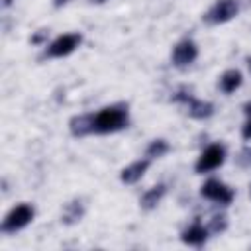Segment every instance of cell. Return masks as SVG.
Returning <instances> with one entry per match:
<instances>
[{
    "instance_id": "cell-17",
    "label": "cell",
    "mask_w": 251,
    "mask_h": 251,
    "mask_svg": "<svg viewBox=\"0 0 251 251\" xmlns=\"http://www.w3.org/2000/svg\"><path fill=\"white\" fill-rule=\"evenodd\" d=\"M47 37H49V29H39L35 35H31V37H29V41H31L33 45H41V43H45V41H47Z\"/></svg>"
},
{
    "instance_id": "cell-18",
    "label": "cell",
    "mask_w": 251,
    "mask_h": 251,
    "mask_svg": "<svg viewBox=\"0 0 251 251\" xmlns=\"http://www.w3.org/2000/svg\"><path fill=\"white\" fill-rule=\"evenodd\" d=\"M173 100H175V102H184V104H188V102L192 100V94L182 88V90H178V92L173 94Z\"/></svg>"
},
{
    "instance_id": "cell-19",
    "label": "cell",
    "mask_w": 251,
    "mask_h": 251,
    "mask_svg": "<svg viewBox=\"0 0 251 251\" xmlns=\"http://www.w3.org/2000/svg\"><path fill=\"white\" fill-rule=\"evenodd\" d=\"M241 137H243L245 141H249V139H251V118L243 124V127H241Z\"/></svg>"
},
{
    "instance_id": "cell-5",
    "label": "cell",
    "mask_w": 251,
    "mask_h": 251,
    "mask_svg": "<svg viewBox=\"0 0 251 251\" xmlns=\"http://www.w3.org/2000/svg\"><path fill=\"white\" fill-rule=\"evenodd\" d=\"M237 12H239L237 0H216L214 6L204 14V20L212 25H218V24H226L233 20Z\"/></svg>"
},
{
    "instance_id": "cell-6",
    "label": "cell",
    "mask_w": 251,
    "mask_h": 251,
    "mask_svg": "<svg viewBox=\"0 0 251 251\" xmlns=\"http://www.w3.org/2000/svg\"><path fill=\"white\" fill-rule=\"evenodd\" d=\"M200 194H202L204 198H208V200H212V202H218V204H224V206L231 204V202H233V196H235L233 188H229L227 184H224V182L218 180V178L206 180V182L202 184V188H200Z\"/></svg>"
},
{
    "instance_id": "cell-16",
    "label": "cell",
    "mask_w": 251,
    "mask_h": 251,
    "mask_svg": "<svg viewBox=\"0 0 251 251\" xmlns=\"http://www.w3.org/2000/svg\"><path fill=\"white\" fill-rule=\"evenodd\" d=\"M226 227H227L226 214H214L212 220L208 222V231H212V233H222Z\"/></svg>"
},
{
    "instance_id": "cell-3",
    "label": "cell",
    "mask_w": 251,
    "mask_h": 251,
    "mask_svg": "<svg viewBox=\"0 0 251 251\" xmlns=\"http://www.w3.org/2000/svg\"><path fill=\"white\" fill-rule=\"evenodd\" d=\"M224 161H226V147L222 143H212L200 153V157L194 165V171L196 173H210V171L222 167Z\"/></svg>"
},
{
    "instance_id": "cell-20",
    "label": "cell",
    "mask_w": 251,
    "mask_h": 251,
    "mask_svg": "<svg viewBox=\"0 0 251 251\" xmlns=\"http://www.w3.org/2000/svg\"><path fill=\"white\" fill-rule=\"evenodd\" d=\"M243 114H245L247 118H251V102H245V104H243Z\"/></svg>"
},
{
    "instance_id": "cell-1",
    "label": "cell",
    "mask_w": 251,
    "mask_h": 251,
    "mask_svg": "<svg viewBox=\"0 0 251 251\" xmlns=\"http://www.w3.org/2000/svg\"><path fill=\"white\" fill-rule=\"evenodd\" d=\"M129 112L126 104H112L94 114V133H114L127 126Z\"/></svg>"
},
{
    "instance_id": "cell-26",
    "label": "cell",
    "mask_w": 251,
    "mask_h": 251,
    "mask_svg": "<svg viewBox=\"0 0 251 251\" xmlns=\"http://www.w3.org/2000/svg\"><path fill=\"white\" fill-rule=\"evenodd\" d=\"M247 153H249V155H251V149H247Z\"/></svg>"
},
{
    "instance_id": "cell-14",
    "label": "cell",
    "mask_w": 251,
    "mask_h": 251,
    "mask_svg": "<svg viewBox=\"0 0 251 251\" xmlns=\"http://www.w3.org/2000/svg\"><path fill=\"white\" fill-rule=\"evenodd\" d=\"M188 116L194 118V120H206L214 114V104L212 102H206V100H196L192 98L188 104Z\"/></svg>"
},
{
    "instance_id": "cell-8",
    "label": "cell",
    "mask_w": 251,
    "mask_h": 251,
    "mask_svg": "<svg viewBox=\"0 0 251 251\" xmlns=\"http://www.w3.org/2000/svg\"><path fill=\"white\" fill-rule=\"evenodd\" d=\"M69 131L73 137H84L94 133V114H78L69 120Z\"/></svg>"
},
{
    "instance_id": "cell-12",
    "label": "cell",
    "mask_w": 251,
    "mask_h": 251,
    "mask_svg": "<svg viewBox=\"0 0 251 251\" xmlns=\"http://www.w3.org/2000/svg\"><path fill=\"white\" fill-rule=\"evenodd\" d=\"M82 216H84V204H82L80 198H75V200H71V202L65 204L63 212H61V222L65 226H73V224L80 222Z\"/></svg>"
},
{
    "instance_id": "cell-24",
    "label": "cell",
    "mask_w": 251,
    "mask_h": 251,
    "mask_svg": "<svg viewBox=\"0 0 251 251\" xmlns=\"http://www.w3.org/2000/svg\"><path fill=\"white\" fill-rule=\"evenodd\" d=\"M92 4H102V2H106V0H90Z\"/></svg>"
},
{
    "instance_id": "cell-15",
    "label": "cell",
    "mask_w": 251,
    "mask_h": 251,
    "mask_svg": "<svg viewBox=\"0 0 251 251\" xmlns=\"http://www.w3.org/2000/svg\"><path fill=\"white\" fill-rule=\"evenodd\" d=\"M169 149H171L169 141H165V139H153V141L147 145V149H145V157H147V159H159V157L167 155Z\"/></svg>"
},
{
    "instance_id": "cell-2",
    "label": "cell",
    "mask_w": 251,
    "mask_h": 251,
    "mask_svg": "<svg viewBox=\"0 0 251 251\" xmlns=\"http://www.w3.org/2000/svg\"><path fill=\"white\" fill-rule=\"evenodd\" d=\"M33 216H35L33 206L27 204V202H22V204L14 206V208L4 216L0 229H2L4 233H16V231H20L22 227H25L27 224H31Z\"/></svg>"
},
{
    "instance_id": "cell-23",
    "label": "cell",
    "mask_w": 251,
    "mask_h": 251,
    "mask_svg": "<svg viewBox=\"0 0 251 251\" xmlns=\"http://www.w3.org/2000/svg\"><path fill=\"white\" fill-rule=\"evenodd\" d=\"M10 4H12V0H2V6H4V8H8Z\"/></svg>"
},
{
    "instance_id": "cell-4",
    "label": "cell",
    "mask_w": 251,
    "mask_h": 251,
    "mask_svg": "<svg viewBox=\"0 0 251 251\" xmlns=\"http://www.w3.org/2000/svg\"><path fill=\"white\" fill-rule=\"evenodd\" d=\"M82 41V35L80 33H63L59 35L57 39H53L47 49H45V57L49 59H59V57H67L71 55Z\"/></svg>"
},
{
    "instance_id": "cell-25",
    "label": "cell",
    "mask_w": 251,
    "mask_h": 251,
    "mask_svg": "<svg viewBox=\"0 0 251 251\" xmlns=\"http://www.w3.org/2000/svg\"><path fill=\"white\" fill-rule=\"evenodd\" d=\"M249 196H251V184H249Z\"/></svg>"
},
{
    "instance_id": "cell-21",
    "label": "cell",
    "mask_w": 251,
    "mask_h": 251,
    "mask_svg": "<svg viewBox=\"0 0 251 251\" xmlns=\"http://www.w3.org/2000/svg\"><path fill=\"white\" fill-rule=\"evenodd\" d=\"M69 2H71V0H53V6H55V8H63V6L69 4Z\"/></svg>"
},
{
    "instance_id": "cell-7",
    "label": "cell",
    "mask_w": 251,
    "mask_h": 251,
    "mask_svg": "<svg viewBox=\"0 0 251 251\" xmlns=\"http://www.w3.org/2000/svg\"><path fill=\"white\" fill-rule=\"evenodd\" d=\"M198 57V45L192 39H182L173 49V65L175 67H188Z\"/></svg>"
},
{
    "instance_id": "cell-10",
    "label": "cell",
    "mask_w": 251,
    "mask_h": 251,
    "mask_svg": "<svg viewBox=\"0 0 251 251\" xmlns=\"http://www.w3.org/2000/svg\"><path fill=\"white\" fill-rule=\"evenodd\" d=\"M180 239L186 243V245H194V247H202L208 239V227H204L200 222H194L192 226H188L182 233H180Z\"/></svg>"
},
{
    "instance_id": "cell-13",
    "label": "cell",
    "mask_w": 251,
    "mask_h": 251,
    "mask_svg": "<svg viewBox=\"0 0 251 251\" xmlns=\"http://www.w3.org/2000/svg\"><path fill=\"white\" fill-rule=\"evenodd\" d=\"M241 82H243L241 73H239L237 69H227V71H226V73L220 76L218 86H220V90H222V92L231 94V92H235V90L241 86Z\"/></svg>"
},
{
    "instance_id": "cell-9",
    "label": "cell",
    "mask_w": 251,
    "mask_h": 251,
    "mask_svg": "<svg viewBox=\"0 0 251 251\" xmlns=\"http://www.w3.org/2000/svg\"><path fill=\"white\" fill-rule=\"evenodd\" d=\"M149 163H151V159H139V161H133L131 165H127V167L122 169V173H120V180H122L124 184H135V182L145 175V171L149 169Z\"/></svg>"
},
{
    "instance_id": "cell-22",
    "label": "cell",
    "mask_w": 251,
    "mask_h": 251,
    "mask_svg": "<svg viewBox=\"0 0 251 251\" xmlns=\"http://www.w3.org/2000/svg\"><path fill=\"white\" fill-rule=\"evenodd\" d=\"M245 65H247V69H249V73H251V57H245Z\"/></svg>"
},
{
    "instance_id": "cell-11",
    "label": "cell",
    "mask_w": 251,
    "mask_h": 251,
    "mask_svg": "<svg viewBox=\"0 0 251 251\" xmlns=\"http://www.w3.org/2000/svg\"><path fill=\"white\" fill-rule=\"evenodd\" d=\"M165 192H167V184H163V182H159V184L147 188V190L141 194V198H139V206H141L143 210H153V208H157V204L163 200Z\"/></svg>"
}]
</instances>
